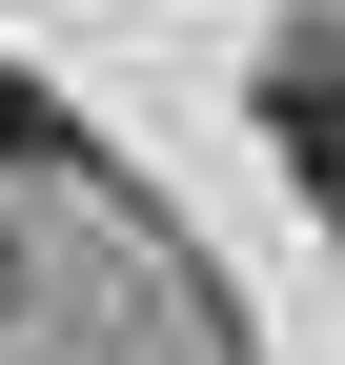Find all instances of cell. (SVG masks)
I'll use <instances>...</instances> for the list:
<instances>
[{"instance_id": "obj_1", "label": "cell", "mask_w": 345, "mask_h": 365, "mask_svg": "<svg viewBox=\"0 0 345 365\" xmlns=\"http://www.w3.org/2000/svg\"><path fill=\"white\" fill-rule=\"evenodd\" d=\"M264 122H284V163L345 203V21H284L264 41Z\"/></svg>"}]
</instances>
